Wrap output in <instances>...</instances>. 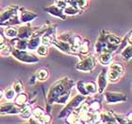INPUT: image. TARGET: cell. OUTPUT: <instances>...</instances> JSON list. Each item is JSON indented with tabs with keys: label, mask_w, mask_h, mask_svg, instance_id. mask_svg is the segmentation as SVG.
Instances as JSON below:
<instances>
[{
	"label": "cell",
	"mask_w": 132,
	"mask_h": 124,
	"mask_svg": "<svg viewBox=\"0 0 132 124\" xmlns=\"http://www.w3.org/2000/svg\"><path fill=\"white\" fill-rule=\"evenodd\" d=\"M87 99H88V97L83 96V95H81V94H77V96H75L70 101L66 102L67 104L62 108V110H61V112H60V114H59V116H58L59 119H65L66 116H67L70 112L76 110V109H77L83 101H85Z\"/></svg>",
	"instance_id": "cell-3"
},
{
	"label": "cell",
	"mask_w": 132,
	"mask_h": 124,
	"mask_svg": "<svg viewBox=\"0 0 132 124\" xmlns=\"http://www.w3.org/2000/svg\"><path fill=\"white\" fill-rule=\"evenodd\" d=\"M51 45L54 46L55 47H57L59 50H61V52L73 55L71 51V44L68 43V42L61 41V40H59V39H57L55 37V38L52 40V42H51Z\"/></svg>",
	"instance_id": "cell-11"
},
{
	"label": "cell",
	"mask_w": 132,
	"mask_h": 124,
	"mask_svg": "<svg viewBox=\"0 0 132 124\" xmlns=\"http://www.w3.org/2000/svg\"><path fill=\"white\" fill-rule=\"evenodd\" d=\"M104 97L108 104H116L119 102H124L127 100V97L125 94L119 93V92L104 91Z\"/></svg>",
	"instance_id": "cell-5"
},
{
	"label": "cell",
	"mask_w": 132,
	"mask_h": 124,
	"mask_svg": "<svg viewBox=\"0 0 132 124\" xmlns=\"http://www.w3.org/2000/svg\"><path fill=\"white\" fill-rule=\"evenodd\" d=\"M11 46L9 43H4L3 45L0 46V54L2 56H9L11 55Z\"/></svg>",
	"instance_id": "cell-31"
},
{
	"label": "cell",
	"mask_w": 132,
	"mask_h": 124,
	"mask_svg": "<svg viewBox=\"0 0 132 124\" xmlns=\"http://www.w3.org/2000/svg\"><path fill=\"white\" fill-rule=\"evenodd\" d=\"M11 55L17 61L24 63H36L40 62V58L35 54L28 51V49H17L11 47Z\"/></svg>",
	"instance_id": "cell-2"
},
{
	"label": "cell",
	"mask_w": 132,
	"mask_h": 124,
	"mask_svg": "<svg viewBox=\"0 0 132 124\" xmlns=\"http://www.w3.org/2000/svg\"><path fill=\"white\" fill-rule=\"evenodd\" d=\"M37 121H38V123H49V122L52 121V116H50L49 113H44L41 118H39Z\"/></svg>",
	"instance_id": "cell-37"
},
{
	"label": "cell",
	"mask_w": 132,
	"mask_h": 124,
	"mask_svg": "<svg viewBox=\"0 0 132 124\" xmlns=\"http://www.w3.org/2000/svg\"><path fill=\"white\" fill-rule=\"evenodd\" d=\"M36 53L38 57H45L48 53V48L46 46H44L43 44H40L38 46V47L36 48Z\"/></svg>",
	"instance_id": "cell-33"
},
{
	"label": "cell",
	"mask_w": 132,
	"mask_h": 124,
	"mask_svg": "<svg viewBox=\"0 0 132 124\" xmlns=\"http://www.w3.org/2000/svg\"><path fill=\"white\" fill-rule=\"evenodd\" d=\"M12 88H13V90L15 91V93H16V94L23 92V83H22V82H21V81H16V82L13 83Z\"/></svg>",
	"instance_id": "cell-38"
},
{
	"label": "cell",
	"mask_w": 132,
	"mask_h": 124,
	"mask_svg": "<svg viewBox=\"0 0 132 124\" xmlns=\"http://www.w3.org/2000/svg\"><path fill=\"white\" fill-rule=\"evenodd\" d=\"M100 113V121L99 123H116L111 111H99Z\"/></svg>",
	"instance_id": "cell-14"
},
{
	"label": "cell",
	"mask_w": 132,
	"mask_h": 124,
	"mask_svg": "<svg viewBox=\"0 0 132 124\" xmlns=\"http://www.w3.org/2000/svg\"><path fill=\"white\" fill-rule=\"evenodd\" d=\"M96 58L94 55H86L81 58L76 65V69L80 72H92L96 66Z\"/></svg>",
	"instance_id": "cell-4"
},
{
	"label": "cell",
	"mask_w": 132,
	"mask_h": 124,
	"mask_svg": "<svg viewBox=\"0 0 132 124\" xmlns=\"http://www.w3.org/2000/svg\"><path fill=\"white\" fill-rule=\"evenodd\" d=\"M66 121L70 124L78 123V113H77L76 110L70 112V113L66 116Z\"/></svg>",
	"instance_id": "cell-27"
},
{
	"label": "cell",
	"mask_w": 132,
	"mask_h": 124,
	"mask_svg": "<svg viewBox=\"0 0 132 124\" xmlns=\"http://www.w3.org/2000/svg\"><path fill=\"white\" fill-rule=\"evenodd\" d=\"M23 106L15 104L13 102L8 101L0 105V115H18Z\"/></svg>",
	"instance_id": "cell-7"
},
{
	"label": "cell",
	"mask_w": 132,
	"mask_h": 124,
	"mask_svg": "<svg viewBox=\"0 0 132 124\" xmlns=\"http://www.w3.org/2000/svg\"><path fill=\"white\" fill-rule=\"evenodd\" d=\"M109 65H110V68L114 69V70H116V71H118L121 75L125 74V67L122 63H118V62H113V63L111 62Z\"/></svg>",
	"instance_id": "cell-32"
},
{
	"label": "cell",
	"mask_w": 132,
	"mask_h": 124,
	"mask_svg": "<svg viewBox=\"0 0 132 124\" xmlns=\"http://www.w3.org/2000/svg\"><path fill=\"white\" fill-rule=\"evenodd\" d=\"M76 87H77V91H78V93L81 94V95H83V96H86L88 97L89 94L88 92L86 91V88H85V83L84 82H82V81H78L77 83H76Z\"/></svg>",
	"instance_id": "cell-34"
},
{
	"label": "cell",
	"mask_w": 132,
	"mask_h": 124,
	"mask_svg": "<svg viewBox=\"0 0 132 124\" xmlns=\"http://www.w3.org/2000/svg\"><path fill=\"white\" fill-rule=\"evenodd\" d=\"M71 93L72 91H68L66 92V93H64L63 95L59 97L58 99L55 100L54 103H56V104H66V102L68 101L70 97H71Z\"/></svg>",
	"instance_id": "cell-29"
},
{
	"label": "cell",
	"mask_w": 132,
	"mask_h": 124,
	"mask_svg": "<svg viewBox=\"0 0 132 124\" xmlns=\"http://www.w3.org/2000/svg\"><path fill=\"white\" fill-rule=\"evenodd\" d=\"M76 85V81L70 79L69 77H63L60 80L56 81L52 85L50 86L48 93L46 95V111L49 113L51 105L54 104V102L59 97L63 95L68 91H72V88Z\"/></svg>",
	"instance_id": "cell-1"
},
{
	"label": "cell",
	"mask_w": 132,
	"mask_h": 124,
	"mask_svg": "<svg viewBox=\"0 0 132 124\" xmlns=\"http://www.w3.org/2000/svg\"><path fill=\"white\" fill-rule=\"evenodd\" d=\"M67 4L68 3L66 2L65 0H56L55 1V5L58 6L59 8H61V10H63L66 6H67Z\"/></svg>",
	"instance_id": "cell-39"
},
{
	"label": "cell",
	"mask_w": 132,
	"mask_h": 124,
	"mask_svg": "<svg viewBox=\"0 0 132 124\" xmlns=\"http://www.w3.org/2000/svg\"><path fill=\"white\" fill-rule=\"evenodd\" d=\"M3 99V91L0 89V99Z\"/></svg>",
	"instance_id": "cell-41"
},
{
	"label": "cell",
	"mask_w": 132,
	"mask_h": 124,
	"mask_svg": "<svg viewBox=\"0 0 132 124\" xmlns=\"http://www.w3.org/2000/svg\"><path fill=\"white\" fill-rule=\"evenodd\" d=\"M73 36H74V33L68 31V32H62V33H61V34H58V35H56V38L59 39V40H61V41L71 43Z\"/></svg>",
	"instance_id": "cell-30"
},
{
	"label": "cell",
	"mask_w": 132,
	"mask_h": 124,
	"mask_svg": "<svg viewBox=\"0 0 132 124\" xmlns=\"http://www.w3.org/2000/svg\"><path fill=\"white\" fill-rule=\"evenodd\" d=\"M80 11L81 10H79L78 8L74 7V6L72 5H69V4H67V6L63 9V12L66 16H75V15H77L78 13H80Z\"/></svg>",
	"instance_id": "cell-21"
},
{
	"label": "cell",
	"mask_w": 132,
	"mask_h": 124,
	"mask_svg": "<svg viewBox=\"0 0 132 124\" xmlns=\"http://www.w3.org/2000/svg\"><path fill=\"white\" fill-rule=\"evenodd\" d=\"M41 44V36L31 35V37L28 40V50H36L39 45Z\"/></svg>",
	"instance_id": "cell-17"
},
{
	"label": "cell",
	"mask_w": 132,
	"mask_h": 124,
	"mask_svg": "<svg viewBox=\"0 0 132 124\" xmlns=\"http://www.w3.org/2000/svg\"><path fill=\"white\" fill-rule=\"evenodd\" d=\"M13 100H14V103H15V104L19 105V106H24V105H26L27 104V102H28V97L26 93L21 92V93L16 94V96H15Z\"/></svg>",
	"instance_id": "cell-20"
},
{
	"label": "cell",
	"mask_w": 132,
	"mask_h": 124,
	"mask_svg": "<svg viewBox=\"0 0 132 124\" xmlns=\"http://www.w3.org/2000/svg\"><path fill=\"white\" fill-rule=\"evenodd\" d=\"M89 53H90V41L83 38V41L81 42V44L77 47V55L80 56V57L81 56L84 57V56L88 55Z\"/></svg>",
	"instance_id": "cell-13"
},
{
	"label": "cell",
	"mask_w": 132,
	"mask_h": 124,
	"mask_svg": "<svg viewBox=\"0 0 132 124\" xmlns=\"http://www.w3.org/2000/svg\"><path fill=\"white\" fill-rule=\"evenodd\" d=\"M113 116L116 120V123H131V114H129V116L127 118V116H124V115H121V114H117V113H113Z\"/></svg>",
	"instance_id": "cell-22"
},
{
	"label": "cell",
	"mask_w": 132,
	"mask_h": 124,
	"mask_svg": "<svg viewBox=\"0 0 132 124\" xmlns=\"http://www.w3.org/2000/svg\"><path fill=\"white\" fill-rule=\"evenodd\" d=\"M44 113H45V112H44V110L43 109V108L40 107V106H37V107H35L34 109H32L31 116H33L36 120H38L39 118H41ZM37 123H38V121H37Z\"/></svg>",
	"instance_id": "cell-35"
},
{
	"label": "cell",
	"mask_w": 132,
	"mask_h": 124,
	"mask_svg": "<svg viewBox=\"0 0 132 124\" xmlns=\"http://www.w3.org/2000/svg\"><path fill=\"white\" fill-rule=\"evenodd\" d=\"M113 60V54L109 52H102L97 55V61L103 65H109Z\"/></svg>",
	"instance_id": "cell-15"
},
{
	"label": "cell",
	"mask_w": 132,
	"mask_h": 124,
	"mask_svg": "<svg viewBox=\"0 0 132 124\" xmlns=\"http://www.w3.org/2000/svg\"><path fill=\"white\" fill-rule=\"evenodd\" d=\"M123 75H121L118 71H116L114 69L109 68V70H107V78L108 81L110 83H116L118 82Z\"/></svg>",
	"instance_id": "cell-18"
},
{
	"label": "cell",
	"mask_w": 132,
	"mask_h": 124,
	"mask_svg": "<svg viewBox=\"0 0 132 124\" xmlns=\"http://www.w3.org/2000/svg\"><path fill=\"white\" fill-rule=\"evenodd\" d=\"M4 43H6V37L4 34H2V33H0V46L1 45H3Z\"/></svg>",
	"instance_id": "cell-40"
},
{
	"label": "cell",
	"mask_w": 132,
	"mask_h": 124,
	"mask_svg": "<svg viewBox=\"0 0 132 124\" xmlns=\"http://www.w3.org/2000/svg\"><path fill=\"white\" fill-rule=\"evenodd\" d=\"M85 88L86 91L88 92L89 96L90 95H95L97 93V85L95 83H93V82L85 83Z\"/></svg>",
	"instance_id": "cell-28"
},
{
	"label": "cell",
	"mask_w": 132,
	"mask_h": 124,
	"mask_svg": "<svg viewBox=\"0 0 132 124\" xmlns=\"http://www.w3.org/2000/svg\"><path fill=\"white\" fill-rule=\"evenodd\" d=\"M31 114H32V108H31L30 105H24L23 108L21 109L20 113L18 114L22 119H28L31 116Z\"/></svg>",
	"instance_id": "cell-23"
},
{
	"label": "cell",
	"mask_w": 132,
	"mask_h": 124,
	"mask_svg": "<svg viewBox=\"0 0 132 124\" xmlns=\"http://www.w3.org/2000/svg\"><path fill=\"white\" fill-rule=\"evenodd\" d=\"M10 43L14 48H17V49H27V47H28V40L26 39H20L15 37L11 39Z\"/></svg>",
	"instance_id": "cell-16"
},
{
	"label": "cell",
	"mask_w": 132,
	"mask_h": 124,
	"mask_svg": "<svg viewBox=\"0 0 132 124\" xmlns=\"http://www.w3.org/2000/svg\"><path fill=\"white\" fill-rule=\"evenodd\" d=\"M49 77V71L46 68H41L39 69L37 73H36V79L41 82H44L46 81Z\"/></svg>",
	"instance_id": "cell-24"
},
{
	"label": "cell",
	"mask_w": 132,
	"mask_h": 124,
	"mask_svg": "<svg viewBox=\"0 0 132 124\" xmlns=\"http://www.w3.org/2000/svg\"><path fill=\"white\" fill-rule=\"evenodd\" d=\"M18 17L21 24H28L31 23L34 19L38 17V14L36 12H33L31 11H28L27 9L19 7L18 9Z\"/></svg>",
	"instance_id": "cell-6"
},
{
	"label": "cell",
	"mask_w": 132,
	"mask_h": 124,
	"mask_svg": "<svg viewBox=\"0 0 132 124\" xmlns=\"http://www.w3.org/2000/svg\"><path fill=\"white\" fill-rule=\"evenodd\" d=\"M34 30H35V28L31 27L30 23H28V24H21V25H19L18 28H17V38L28 40L31 37V35H32Z\"/></svg>",
	"instance_id": "cell-8"
},
{
	"label": "cell",
	"mask_w": 132,
	"mask_h": 124,
	"mask_svg": "<svg viewBox=\"0 0 132 124\" xmlns=\"http://www.w3.org/2000/svg\"><path fill=\"white\" fill-rule=\"evenodd\" d=\"M15 96H16V93H15L12 87H9L3 92V98H5L6 100H8V101L13 100Z\"/></svg>",
	"instance_id": "cell-26"
},
{
	"label": "cell",
	"mask_w": 132,
	"mask_h": 124,
	"mask_svg": "<svg viewBox=\"0 0 132 124\" xmlns=\"http://www.w3.org/2000/svg\"><path fill=\"white\" fill-rule=\"evenodd\" d=\"M18 9L19 6L17 5H11L9 6L8 8H6L4 11L0 12V23L5 22L10 18L13 17L14 15H16L18 13Z\"/></svg>",
	"instance_id": "cell-9"
},
{
	"label": "cell",
	"mask_w": 132,
	"mask_h": 124,
	"mask_svg": "<svg viewBox=\"0 0 132 124\" xmlns=\"http://www.w3.org/2000/svg\"><path fill=\"white\" fill-rule=\"evenodd\" d=\"M96 83H97V93L103 94L105 90H106V88H107L108 83H109V81H108V78H107V71L106 70H101L100 71L98 77H97Z\"/></svg>",
	"instance_id": "cell-10"
},
{
	"label": "cell",
	"mask_w": 132,
	"mask_h": 124,
	"mask_svg": "<svg viewBox=\"0 0 132 124\" xmlns=\"http://www.w3.org/2000/svg\"><path fill=\"white\" fill-rule=\"evenodd\" d=\"M44 10L45 12H47V13L50 14V15H52V16H55L61 20H66V17L67 16L64 14L63 10H61V8H59L58 6H56L55 4H54V5H50V6H48V7H45Z\"/></svg>",
	"instance_id": "cell-12"
},
{
	"label": "cell",
	"mask_w": 132,
	"mask_h": 124,
	"mask_svg": "<svg viewBox=\"0 0 132 124\" xmlns=\"http://www.w3.org/2000/svg\"><path fill=\"white\" fill-rule=\"evenodd\" d=\"M121 57L123 60L126 62H128L131 60L132 58V46L131 44H128L126 47H124L123 49L120 51Z\"/></svg>",
	"instance_id": "cell-19"
},
{
	"label": "cell",
	"mask_w": 132,
	"mask_h": 124,
	"mask_svg": "<svg viewBox=\"0 0 132 124\" xmlns=\"http://www.w3.org/2000/svg\"><path fill=\"white\" fill-rule=\"evenodd\" d=\"M89 103V108L91 112H95V111H100L102 109V105L98 100H91Z\"/></svg>",
	"instance_id": "cell-36"
},
{
	"label": "cell",
	"mask_w": 132,
	"mask_h": 124,
	"mask_svg": "<svg viewBox=\"0 0 132 124\" xmlns=\"http://www.w3.org/2000/svg\"><path fill=\"white\" fill-rule=\"evenodd\" d=\"M4 35H5V37H8L10 39L15 38V37H17V28L14 26L6 27L5 31H4Z\"/></svg>",
	"instance_id": "cell-25"
}]
</instances>
